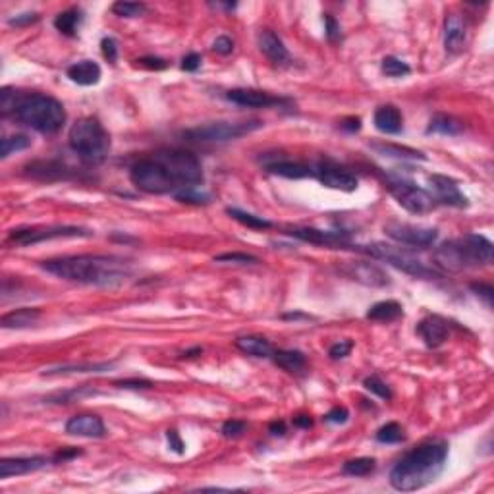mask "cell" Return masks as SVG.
<instances>
[{
    "label": "cell",
    "instance_id": "cell-58",
    "mask_svg": "<svg viewBox=\"0 0 494 494\" xmlns=\"http://www.w3.org/2000/svg\"><path fill=\"white\" fill-rule=\"evenodd\" d=\"M76 456H79V450H60V452H57V456H54V461H68V459L76 458Z\"/></svg>",
    "mask_w": 494,
    "mask_h": 494
},
{
    "label": "cell",
    "instance_id": "cell-2",
    "mask_svg": "<svg viewBox=\"0 0 494 494\" xmlns=\"http://www.w3.org/2000/svg\"><path fill=\"white\" fill-rule=\"evenodd\" d=\"M4 116L25 124L39 134H57L66 124V110L60 100L42 93H20L4 87L0 93Z\"/></svg>",
    "mask_w": 494,
    "mask_h": 494
},
{
    "label": "cell",
    "instance_id": "cell-18",
    "mask_svg": "<svg viewBox=\"0 0 494 494\" xmlns=\"http://www.w3.org/2000/svg\"><path fill=\"white\" fill-rule=\"evenodd\" d=\"M288 234L292 238L307 241L313 246L325 247H346L347 234L344 232H328V230H317V228H289Z\"/></svg>",
    "mask_w": 494,
    "mask_h": 494
},
{
    "label": "cell",
    "instance_id": "cell-56",
    "mask_svg": "<svg viewBox=\"0 0 494 494\" xmlns=\"http://www.w3.org/2000/svg\"><path fill=\"white\" fill-rule=\"evenodd\" d=\"M199 66H201V57H199L197 52H190V54L182 60V70L185 71H195Z\"/></svg>",
    "mask_w": 494,
    "mask_h": 494
},
{
    "label": "cell",
    "instance_id": "cell-32",
    "mask_svg": "<svg viewBox=\"0 0 494 494\" xmlns=\"http://www.w3.org/2000/svg\"><path fill=\"white\" fill-rule=\"evenodd\" d=\"M81 20H84L81 10H78V8H71V10H66V12H62V14H58L57 18H54V28H57L62 35L74 37L76 33H78V28H79V23H81Z\"/></svg>",
    "mask_w": 494,
    "mask_h": 494
},
{
    "label": "cell",
    "instance_id": "cell-21",
    "mask_svg": "<svg viewBox=\"0 0 494 494\" xmlns=\"http://www.w3.org/2000/svg\"><path fill=\"white\" fill-rule=\"evenodd\" d=\"M66 432L71 437L85 438H100L105 437V423L99 415H76L68 419L66 423Z\"/></svg>",
    "mask_w": 494,
    "mask_h": 494
},
{
    "label": "cell",
    "instance_id": "cell-30",
    "mask_svg": "<svg viewBox=\"0 0 494 494\" xmlns=\"http://www.w3.org/2000/svg\"><path fill=\"white\" fill-rule=\"evenodd\" d=\"M272 360L278 367L288 371V373H301L305 369V363H307L304 352H299V350H278L272 353Z\"/></svg>",
    "mask_w": 494,
    "mask_h": 494
},
{
    "label": "cell",
    "instance_id": "cell-19",
    "mask_svg": "<svg viewBox=\"0 0 494 494\" xmlns=\"http://www.w3.org/2000/svg\"><path fill=\"white\" fill-rule=\"evenodd\" d=\"M49 458L45 456H28V458H4L0 459V479H10L18 475H28L49 466Z\"/></svg>",
    "mask_w": 494,
    "mask_h": 494
},
{
    "label": "cell",
    "instance_id": "cell-37",
    "mask_svg": "<svg viewBox=\"0 0 494 494\" xmlns=\"http://www.w3.org/2000/svg\"><path fill=\"white\" fill-rule=\"evenodd\" d=\"M373 149L382 153V155L398 156V159H421V161H425L423 153H419V151L410 147H400V145H394V143H374Z\"/></svg>",
    "mask_w": 494,
    "mask_h": 494
},
{
    "label": "cell",
    "instance_id": "cell-54",
    "mask_svg": "<svg viewBox=\"0 0 494 494\" xmlns=\"http://www.w3.org/2000/svg\"><path fill=\"white\" fill-rule=\"evenodd\" d=\"M139 62V66H143V68H149V70H164L166 68V60H163V58L159 57H143L137 60Z\"/></svg>",
    "mask_w": 494,
    "mask_h": 494
},
{
    "label": "cell",
    "instance_id": "cell-10",
    "mask_svg": "<svg viewBox=\"0 0 494 494\" xmlns=\"http://www.w3.org/2000/svg\"><path fill=\"white\" fill-rule=\"evenodd\" d=\"M93 232L81 226H33L18 228L8 234V241L18 247H28L41 241L60 240V238H91Z\"/></svg>",
    "mask_w": 494,
    "mask_h": 494
},
{
    "label": "cell",
    "instance_id": "cell-53",
    "mask_svg": "<svg viewBox=\"0 0 494 494\" xmlns=\"http://www.w3.org/2000/svg\"><path fill=\"white\" fill-rule=\"evenodd\" d=\"M325 31H326V37H328V41H336V39H340V25L338 21L334 20L331 14H325Z\"/></svg>",
    "mask_w": 494,
    "mask_h": 494
},
{
    "label": "cell",
    "instance_id": "cell-47",
    "mask_svg": "<svg viewBox=\"0 0 494 494\" xmlns=\"http://www.w3.org/2000/svg\"><path fill=\"white\" fill-rule=\"evenodd\" d=\"M100 50H103V57L108 60V62H116L118 60V42L114 37H105L100 41Z\"/></svg>",
    "mask_w": 494,
    "mask_h": 494
},
{
    "label": "cell",
    "instance_id": "cell-7",
    "mask_svg": "<svg viewBox=\"0 0 494 494\" xmlns=\"http://www.w3.org/2000/svg\"><path fill=\"white\" fill-rule=\"evenodd\" d=\"M355 249L371 255L374 259L389 263V265H392L398 270H402V272L410 276H415V278H423V280L438 278L437 270L427 267L421 259H417L415 255H411L403 247H394L389 246V243H371V246H355Z\"/></svg>",
    "mask_w": 494,
    "mask_h": 494
},
{
    "label": "cell",
    "instance_id": "cell-6",
    "mask_svg": "<svg viewBox=\"0 0 494 494\" xmlns=\"http://www.w3.org/2000/svg\"><path fill=\"white\" fill-rule=\"evenodd\" d=\"M130 180L132 184L139 191L151 193V195H166V193H178L180 188L172 180L168 170L164 168V164L155 156H143L137 163L132 164L130 168Z\"/></svg>",
    "mask_w": 494,
    "mask_h": 494
},
{
    "label": "cell",
    "instance_id": "cell-35",
    "mask_svg": "<svg viewBox=\"0 0 494 494\" xmlns=\"http://www.w3.org/2000/svg\"><path fill=\"white\" fill-rule=\"evenodd\" d=\"M377 469V461L374 458H355L347 459L346 464L342 466V473L347 477H367Z\"/></svg>",
    "mask_w": 494,
    "mask_h": 494
},
{
    "label": "cell",
    "instance_id": "cell-43",
    "mask_svg": "<svg viewBox=\"0 0 494 494\" xmlns=\"http://www.w3.org/2000/svg\"><path fill=\"white\" fill-rule=\"evenodd\" d=\"M363 386H365L371 394L379 396L381 400H386V402H389L390 398H392V392H390V389L386 386V382H382L377 374L367 377V379L363 381Z\"/></svg>",
    "mask_w": 494,
    "mask_h": 494
},
{
    "label": "cell",
    "instance_id": "cell-20",
    "mask_svg": "<svg viewBox=\"0 0 494 494\" xmlns=\"http://www.w3.org/2000/svg\"><path fill=\"white\" fill-rule=\"evenodd\" d=\"M467 41L466 18L459 14H448L444 21V47L450 54L464 50Z\"/></svg>",
    "mask_w": 494,
    "mask_h": 494
},
{
    "label": "cell",
    "instance_id": "cell-17",
    "mask_svg": "<svg viewBox=\"0 0 494 494\" xmlns=\"http://www.w3.org/2000/svg\"><path fill=\"white\" fill-rule=\"evenodd\" d=\"M226 99L238 106H247V108H270L288 103L282 97H275L267 91L259 89H230L226 93Z\"/></svg>",
    "mask_w": 494,
    "mask_h": 494
},
{
    "label": "cell",
    "instance_id": "cell-55",
    "mask_svg": "<svg viewBox=\"0 0 494 494\" xmlns=\"http://www.w3.org/2000/svg\"><path fill=\"white\" fill-rule=\"evenodd\" d=\"M166 438H168V444L174 452L184 454V442H182V438L178 435V431H174V429H172V431H166Z\"/></svg>",
    "mask_w": 494,
    "mask_h": 494
},
{
    "label": "cell",
    "instance_id": "cell-42",
    "mask_svg": "<svg viewBox=\"0 0 494 494\" xmlns=\"http://www.w3.org/2000/svg\"><path fill=\"white\" fill-rule=\"evenodd\" d=\"M113 12L120 18H142L147 12V6L143 2H114Z\"/></svg>",
    "mask_w": 494,
    "mask_h": 494
},
{
    "label": "cell",
    "instance_id": "cell-3",
    "mask_svg": "<svg viewBox=\"0 0 494 494\" xmlns=\"http://www.w3.org/2000/svg\"><path fill=\"white\" fill-rule=\"evenodd\" d=\"M448 459V444L440 438L427 440L403 456L390 471V485L400 493L425 488L440 477Z\"/></svg>",
    "mask_w": 494,
    "mask_h": 494
},
{
    "label": "cell",
    "instance_id": "cell-38",
    "mask_svg": "<svg viewBox=\"0 0 494 494\" xmlns=\"http://www.w3.org/2000/svg\"><path fill=\"white\" fill-rule=\"evenodd\" d=\"M174 197H176V201H180V203H190V205H209L212 199L211 193L201 190V185L180 190L178 193H174Z\"/></svg>",
    "mask_w": 494,
    "mask_h": 494
},
{
    "label": "cell",
    "instance_id": "cell-33",
    "mask_svg": "<svg viewBox=\"0 0 494 494\" xmlns=\"http://www.w3.org/2000/svg\"><path fill=\"white\" fill-rule=\"evenodd\" d=\"M461 132H464V126L456 118L446 116V114H437L431 120V124H429V127H427V134L459 135Z\"/></svg>",
    "mask_w": 494,
    "mask_h": 494
},
{
    "label": "cell",
    "instance_id": "cell-39",
    "mask_svg": "<svg viewBox=\"0 0 494 494\" xmlns=\"http://www.w3.org/2000/svg\"><path fill=\"white\" fill-rule=\"evenodd\" d=\"M28 147H31V139H29L28 135H8V137H2V143H0V156L8 159L12 153H18V151H23V149Z\"/></svg>",
    "mask_w": 494,
    "mask_h": 494
},
{
    "label": "cell",
    "instance_id": "cell-9",
    "mask_svg": "<svg viewBox=\"0 0 494 494\" xmlns=\"http://www.w3.org/2000/svg\"><path fill=\"white\" fill-rule=\"evenodd\" d=\"M261 122H211L203 126H195L191 130H185L184 137L193 143H226L240 139L243 135L253 134L259 130Z\"/></svg>",
    "mask_w": 494,
    "mask_h": 494
},
{
    "label": "cell",
    "instance_id": "cell-11",
    "mask_svg": "<svg viewBox=\"0 0 494 494\" xmlns=\"http://www.w3.org/2000/svg\"><path fill=\"white\" fill-rule=\"evenodd\" d=\"M389 191L390 195L398 201V205L403 207L408 212L413 214H427L431 212L437 203L431 197V193L423 188H419L410 180L403 178H389Z\"/></svg>",
    "mask_w": 494,
    "mask_h": 494
},
{
    "label": "cell",
    "instance_id": "cell-52",
    "mask_svg": "<svg viewBox=\"0 0 494 494\" xmlns=\"http://www.w3.org/2000/svg\"><path fill=\"white\" fill-rule=\"evenodd\" d=\"M118 389H127V390H142V389H151L153 382L145 381V379H126V381L116 382Z\"/></svg>",
    "mask_w": 494,
    "mask_h": 494
},
{
    "label": "cell",
    "instance_id": "cell-60",
    "mask_svg": "<svg viewBox=\"0 0 494 494\" xmlns=\"http://www.w3.org/2000/svg\"><path fill=\"white\" fill-rule=\"evenodd\" d=\"M294 425H296V427H301V429H309L311 425H313V421H311L307 415H299L294 419Z\"/></svg>",
    "mask_w": 494,
    "mask_h": 494
},
{
    "label": "cell",
    "instance_id": "cell-5",
    "mask_svg": "<svg viewBox=\"0 0 494 494\" xmlns=\"http://www.w3.org/2000/svg\"><path fill=\"white\" fill-rule=\"evenodd\" d=\"M68 143L71 151L87 164L103 163L110 151V135L93 116L81 118L70 127Z\"/></svg>",
    "mask_w": 494,
    "mask_h": 494
},
{
    "label": "cell",
    "instance_id": "cell-22",
    "mask_svg": "<svg viewBox=\"0 0 494 494\" xmlns=\"http://www.w3.org/2000/svg\"><path fill=\"white\" fill-rule=\"evenodd\" d=\"M257 45H259V50L272 64H286L289 60V52L286 49V45L270 29H261L257 33Z\"/></svg>",
    "mask_w": 494,
    "mask_h": 494
},
{
    "label": "cell",
    "instance_id": "cell-23",
    "mask_svg": "<svg viewBox=\"0 0 494 494\" xmlns=\"http://www.w3.org/2000/svg\"><path fill=\"white\" fill-rule=\"evenodd\" d=\"M374 127L386 135H398L403 127L402 113L394 105H382L374 110Z\"/></svg>",
    "mask_w": 494,
    "mask_h": 494
},
{
    "label": "cell",
    "instance_id": "cell-34",
    "mask_svg": "<svg viewBox=\"0 0 494 494\" xmlns=\"http://www.w3.org/2000/svg\"><path fill=\"white\" fill-rule=\"evenodd\" d=\"M226 212L234 220H238L240 224L251 228V230H267V228H272V222H270V220L257 217V214H251V212L241 211V209H236V207H228Z\"/></svg>",
    "mask_w": 494,
    "mask_h": 494
},
{
    "label": "cell",
    "instance_id": "cell-48",
    "mask_svg": "<svg viewBox=\"0 0 494 494\" xmlns=\"http://www.w3.org/2000/svg\"><path fill=\"white\" fill-rule=\"evenodd\" d=\"M347 419H350V411H347L346 408H340V406L332 408V410L325 415L326 423H334V425H344Z\"/></svg>",
    "mask_w": 494,
    "mask_h": 494
},
{
    "label": "cell",
    "instance_id": "cell-45",
    "mask_svg": "<svg viewBox=\"0 0 494 494\" xmlns=\"http://www.w3.org/2000/svg\"><path fill=\"white\" fill-rule=\"evenodd\" d=\"M353 350V342L352 340H340L336 344H332L331 350H328V355L331 360H344L350 355V352Z\"/></svg>",
    "mask_w": 494,
    "mask_h": 494
},
{
    "label": "cell",
    "instance_id": "cell-4",
    "mask_svg": "<svg viewBox=\"0 0 494 494\" xmlns=\"http://www.w3.org/2000/svg\"><path fill=\"white\" fill-rule=\"evenodd\" d=\"M493 241L481 234H466L456 240L440 243L435 251V263L448 272L487 267L493 263Z\"/></svg>",
    "mask_w": 494,
    "mask_h": 494
},
{
    "label": "cell",
    "instance_id": "cell-46",
    "mask_svg": "<svg viewBox=\"0 0 494 494\" xmlns=\"http://www.w3.org/2000/svg\"><path fill=\"white\" fill-rule=\"evenodd\" d=\"M246 421H240V419H230L226 423L222 425V435L226 438H238L246 432Z\"/></svg>",
    "mask_w": 494,
    "mask_h": 494
},
{
    "label": "cell",
    "instance_id": "cell-15",
    "mask_svg": "<svg viewBox=\"0 0 494 494\" xmlns=\"http://www.w3.org/2000/svg\"><path fill=\"white\" fill-rule=\"evenodd\" d=\"M417 334L421 336L427 347H440L444 346L450 338V323L448 318L440 315H427L423 321H419L417 325Z\"/></svg>",
    "mask_w": 494,
    "mask_h": 494
},
{
    "label": "cell",
    "instance_id": "cell-25",
    "mask_svg": "<svg viewBox=\"0 0 494 494\" xmlns=\"http://www.w3.org/2000/svg\"><path fill=\"white\" fill-rule=\"evenodd\" d=\"M234 344L241 353L251 355V357H263L265 360V357H272V353H275L272 344L263 336H240V338H236Z\"/></svg>",
    "mask_w": 494,
    "mask_h": 494
},
{
    "label": "cell",
    "instance_id": "cell-59",
    "mask_svg": "<svg viewBox=\"0 0 494 494\" xmlns=\"http://www.w3.org/2000/svg\"><path fill=\"white\" fill-rule=\"evenodd\" d=\"M270 432H272L275 437H284V435H286V425H284V421L270 423Z\"/></svg>",
    "mask_w": 494,
    "mask_h": 494
},
{
    "label": "cell",
    "instance_id": "cell-29",
    "mask_svg": "<svg viewBox=\"0 0 494 494\" xmlns=\"http://www.w3.org/2000/svg\"><path fill=\"white\" fill-rule=\"evenodd\" d=\"M403 315L402 305L394 301V299H384L369 307L367 318L369 321H377V323H392L396 318H400Z\"/></svg>",
    "mask_w": 494,
    "mask_h": 494
},
{
    "label": "cell",
    "instance_id": "cell-41",
    "mask_svg": "<svg viewBox=\"0 0 494 494\" xmlns=\"http://www.w3.org/2000/svg\"><path fill=\"white\" fill-rule=\"evenodd\" d=\"M381 70H382V74L386 76V78H403V76H410L411 74L410 66L403 62V60H400V58H396V57L384 58L381 64Z\"/></svg>",
    "mask_w": 494,
    "mask_h": 494
},
{
    "label": "cell",
    "instance_id": "cell-16",
    "mask_svg": "<svg viewBox=\"0 0 494 494\" xmlns=\"http://www.w3.org/2000/svg\"><path fill=\"white\" fill-rule=\"evenodd\" d=\"M342 272L355 282L365 284L371 288H382V286L390 284L389 275L373 263H347L342 267Z\"/></svg>",
    "mask_w": 494,
    "mask_h": 494
},
{
    "label": "cell",
    "instance_id": "cell-61",
    "mask_svg": "<svg viewBox=\"0 0 494 494\" xmlns=\"http://www.w3.org/2000/svg\"><path fill=\"white\" fill-rule=\"evenodd\" d=\"M201 347H195V350H190V352H184V357H195V355H201Z\"/></svg>",
    "mask_w": 494,
    "mask_h": 494
},
{
    "label": "cell",
    "instance_id": "cell-12",
    "mask_svg": "<svg viewBox=\"0 0 494 494\" xmlns=\"http://www.w3.org/2000/svg\"><path fill=\"white\" fill-rule=\"evenodd\" d=\"M384 234L389 236L390 240L398 241L402 246L411 247H429L432 246L438 238L437 228L417 226V224H410V222H400V220H390L384 224Z\"/></svg>",
    "mask_w": 494,
    "mask_h": 494
},
{
    "label": "cell",
    "instance_id": "cell-26",
    "mask_svg": "<svg viewBox=\"0 0 494 494\" xmlns=\"http://www.w3.org/2000/svg\"><path fill=\"white\" fill-rule=\"evenodd\" d=\"M267 170L270 174L288 178V180H304V178L315 176L311 166L304 163H294V161H276L272 164H267Z\"/></svg>",
    "mask_w": 494,
    "mask_h": 494
},
{
    "label": "cell",
    "instance_id": "cell-49",
    "mask_svg": "<svg viewBox=\"0 0 494 494\" xmlns=\"http://www.w3.org/2000/svg\"><path fill=\"white\" fill-rule=\"evenodd\" d=\"M212 50H214L217 54L228 57V54H230V52L234 50V41L226 35L217 37V39H214V42H212Z\"/></svg>",
    "mask_w": 494,
    "mask_h": 494
},
{
    "label": "cell",
    "instance_id": "cell-28",
    "mask_svg": "<svg viewBox=\"0 0 494 494\" xmlns=\"http://www.w3.org/2000/svg\"><path fill=\"white\" fill-rule=\"evenodd\" d=\"M114 361H106V363H71V365H58V367L47 369L42 374H81V373H106L114 369Z\"/></svg>",
    "mask_w": 494,
    "mask_h": 494
},
{
    "label": "cell",
    "instance_id": "cell-27",
    "mask_svg": "<svg viewBox=\"0 0 494 494\" xmlns=\"http://www.w3.org/2000/svg\"><path fill=\"white\" fill-rule=\"evenodd\" d=\"M41 317V311L35 307H23V309L10 311L6 315H2L0 318V326L2 328H28V326L35 325Z\"/></svg>",
    "mask_w": 494,
    "mask_h": 494
},
{
    "label": "cell",
    "instance_id": "cell-57",
    "mask_svg": "<svg viewBox=\"0 0 494 494\" xmlns=\"http://www.w3.org/2000/svg\"><path fill=\"white\" fill-rule=\"evenodd\" d=\"M340 127H342V130H346V132H360L361 120L360 118H347V120L340 122Z\"/></svg>",
    "mask_w": 494,
    "mask_h": 494
},
{
    "label": "cell",
    "instance_id": "cell-51",
    "mask_svg": "<svg viewBox=\"0 0 494 494\" xmlns=\"http://www.w3.org/2000/svg\"><path fill=\"white\" fill-rule=\"evenodd\" d=\"M35 21H39V14H37V12H25V14L10 18V20H8V25H12V28H23V25H31V23H35Z\"/></svg>",
    "mask_w": 494,
    "mask_h": 494
},
{
    "label": "cell",
    "instance_id": "cell-1",
    "mask_svg": "<svg viewBox=\"0 0 494 494\" xmlns=\"http://www.w3.org/2000/svg\"><path fill=\"white\" fill-rule=\"evenodd\" d=\"M41 267L62 280L100 288L120 286L134 275L132 263L114 255H71L45 261Z\"/></svg>",
    "mask_w": 494,
    "mask_h": 494
},
{
    "label": "cell",
    "instance_id": "cell-40",
    "mask_svg": "<svg viewBox=\"0 0 494 494\" xmlns=\"http://www.w3.org/2000/svg\"><path fill=\"white\" fill-rule=\"evenodd\" d=\"M374 438L381 444H400L406 438V435H403V429L398 423H386L377 431Z\"/></svg>",
    "mask_w": 494,
    "mask_h": 494
},
{
    "label": "cell",
    "instance_id": "cell-31",
    "mask_svg": "<svg viewBox=\"0 0 494 494\" xmlns=\"http://www.w3.org/2000/svg\"><path fill=\"white\" fill-rule=\"evenodd\" d=\"M70 170L66 168L64 164L57 163V161H39V163L28 164V174H31L33 178H39V180H60V178H66Z\"/></svg>",
    "mask_w": 494,
    "mask_h": 494
},
{
    "label": "cell",
    "instance_id": "cell-8",
    "mask_svg": "<svg viewBox=\"0 0 494 494\" xmlns=\"http://www.w3.org/2000/svg\"><path fill=\"white\" fill-rule=\"evenodd\" d=\"M155 156L168 170L172 180L176 182L180 190L185 188H197L203 184V166L199 159L190 151H180V149H166V151H156Z\"/></svg>",
    "mask_w": 494,
    "mask_h": 494
},
{
    "label": "cell",
    "instance_id": "cell-24",
    "mask_svg": "<svg viewBox=\"0 0 494 494\" xmlns=\"http://www.w3.org/2000/svg\"><path fill=\"white\" fill-rule=\"evenodd\" d=\"M66 76H68L74 84L89 87V85L99 84L103 71H100L99 64L93 62V60H79V62L68 66Z\"/></svg>",
    "mask_w": 494,
    "mask_h": 494
},
{
    "label": "cell",
    "instance_id": "cell-36",
    "mask_svg": "<svg viewBox=\"0 0 494 494\" xmlns=\"http://www.w3.org/2000/svg\"><path fill=\"white\" fill-rule=\"evenodd\" d=\"M97 394V390L91 389V386H78V389H71V390H66V392H57V394L49 396V398H45V402L49 403H70V402H78V400H81V398H87V396H95Z\"/></svg>",
    "mask_w": 494,
    "mask_h": 494
},
{
    "label": "cell",
    "instance_id": "cell-14",
    "mask_svg": "<svg viewBox=\"0 0 494 494\" xmlns=\"http://www.w3.org/2000/svg\"><path fill=\"white\" fill-rule=\"evenodd\" d=\"M315 178H317L321 184L325 188H331V190L338 191H355L357 190V178L355 174H352L350 170L340 166V164L332 163V161H323L318 163V166L315 170Z\"/></svg>",
    "mask_w": 494,
    "mask_h": 494
},
{
    "label": "cell",
    "instance_id": "cell-13",
    "mask_svg": "<svg viewBox=\"0 0 494 494\" xmlns=\"http://www.w3.org/2000/svg\"><path fill=\"white\" fill-rule=\"evenodd\" d=\"M429 193L435 199V203L440 205L456 207V209H466L469 207V201L459 190L458 182L444 174H432L429 176Z\"/></svg>",
    "mask_w": 494,
    "mask_h": 494
},
{
    "label": "cell",
    "instance_id": "cell-44",
    "mask_svg": "<svg viewBox=\"0 0 494 494\" xmlns=\"http://www.w3.org/2000/svg\"><path fill=\"white\" fill-rule=\"evenodd\" d=\"M214 261L217 263H236V265H257V263H259V259H257L255 255L238 253V251H234V253L217 255V257H214Z\"/></svg>",
    "mask_w": 494,
    "mask_h": 494
},
{
    "label": "cell",
    "instance_id": "cell-50",
    "mask_svg": "<svg viewBox=\"0 0 494 494\" xmlns=\"http://www.w3.org/2000/svg\"><path fill=\"white\" fill-rule=\"evenodd\" d=\"M471 289H473L475 294L479 297H483L485 299V304L488 305V307H493V297H494V288L490 286V284H485V282H475L471 284Z\"/></svg>",
    "mask_w": 494,
    "mask_h": 494
}]
</instances>
